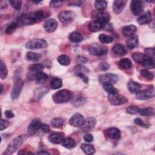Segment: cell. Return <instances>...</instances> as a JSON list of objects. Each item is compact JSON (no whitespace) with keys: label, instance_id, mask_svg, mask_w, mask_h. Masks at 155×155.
<instances>
[{"label":"cell","instance_id":"obj_1","mask_svg":"<svg viewBox=\"0 0 155 155\" xmlns=\"http://www.w3.org/2000/svg\"><path fill=\"white\" fill-rule=\"evenodd\" d=\"M72 93L68 90H59L53 95V100L56 104H62L70 101L72 98Z\"/></svg>","mask_w":155,"mask_h":155},{"label":"cell","instance_id":"obj_2","mask_svg":"<svg viewBox=\"0 0 155 155\" xmlns=\"http://www.w3.org/2000/svg\"><path fill=\"white\" fill-rule=\"evenodd\" d=\"M24 135H19L15 137L8 144L3 154L9 155L13 154L24 142L25 139Z\"/></svg>","mask_w":155,"mask_h":155},{"label":"cell","instance_id":"obj_3","mask_svg":"<svg viewBox=\"0 0 155 155\" xmlns=\"http://www.w3.org/2000/svg\"><path fill=\"white\" fill-rule=\"evenodd\" d=\"M47 46V41L42 38H35L28 41L25 44L27 49L36 50L45 48Z\"/></svg>","mask_w":155,"mask_h":155},{"label":"cell","instance_id":"obj_4","mask_svg":"<svg viewBox=\"0 0 155 155\" xmlns=\"http://www.w3.org/2000/svg\"><path fill=\"white\" fill-rule=\"evenodd\" d=\"M90 54L94 56H102L105 54L108 51V48L104 45L94 43L90 45L88 48Z\"/></svg>","mask_w":155,"mask_h":155},{"label":"cell","instance_id":"obj_5","mask_svg":"<svg viewBox=\"0 0 155 155\" xmlns=\"http://www.w3.org/2000/svg\"><path fill=\"white\" fill-rule=\"evenodd\" d=\"M41 121L39 118L33 119L28 125L27 132V136H31L35 134L41 128Z\"/></svg>","mask_w":155,"mask_h":155},{"label":"cell","instance_id":"obj_6","mask_svg":"<svg viewBox=\"0 0 155 155\" xmlns=\"http://www.w3.org/2000/svg\"><path fill=\"white\" fill-rule=\"evenodd\" d=\"M108 99L110 104L113 105H123L128 102V99L125 96L118 93L108 94Z\"/></svg>","mask_w":155,"mask_h":155},{"label":"cell","instance_id":"obj_7","mask_svg":"<svg viewBox=\"0 0 155 155\" xmlns=\"http://www.w3.org/2000/svg\"><path fill=\"white\" fill-rule=\"evenodd\" d=\"M23 85H24V82L21 79L19 78L15 81V82L13 84L12 90L11 91V94H10L11 98L12 100H15L19 96L22 90Z\"/></svg>","mask_w":155,"mask_h":155},{"label":"cell","instance_id":"obj_8","mask_svg":"<svg viewBox=\"0 0 155 155\" xmlns=\"http://www.w3.org/2000/svg\"><path fill=\"white\" fill-rule=\"evenodd\" d=\"M144 4L142 1L133 0L130 3V10L132 13L136 15H140L143 11Z\"/></svg>","mask_w":155,"mask_h":155},{"label":"cell","instance_id":"obj_9","mask_svg":"<svg viewBox=\"0 0 155 155\" xmlns=\"http://www.w3.org/2000/svg\"><path fill=\"white\" fill-rule=\"evenodd\" d=\"M75 16V13L72 11L64 10L60 12L58 18L61 22L64 24H68L74 19Z\"/></svg>","mask_w":155,"mask_h":155},{"label":"cell","instance_id":"obj_10","mask_svg":"<svg viewBox=\"0 0 155 155\" xmlns=\"http://www.w3.org/2000/svg\"><path fill=\"white\" fill-rule=\"evenodd\" d=\"M118 76L113 73H105L102 74L99 78V81L101 84H116L118 81Z\"/></svg>","mask_w":155,"mask_h":155},{"label":"cell","instance_id":"obj_11","mask_svg":"<svg viewBox=\"0 0 155 155\" xmlns=\"http://www.w3.org/2000/svg\"><path fill=\"white\" fill-rule=\"evenodd\" d=\"M154 96V88L152 87L150 88L139 91L136 94V98L139 100H147L153 98Z\"/></svg>","mask_w":155,"mask_h":155},{"label":"cell","instance_id":"obj_12","mask_svg":"<svg viewBox=\"0 0 155 155\" xmlns=\"http://www.w3.org/2000/svg\"><path fill=\"white\" fill-rule=\"evenodd\" d=\"M28 17L30 22V25H32L36 22H40L44 18V12L42 10L35 11L28 14Z\"/></svg>","mask_w":155,"mask_h":155},{"label":"cell","instance_id":"obj_13","mask_svg":"<svg viewBox=\"0 0 155 155\" xmlns=\"http://www.w3.org/2000/svg\"><path fill=\"white\" fill-rule=\"evenodd\" d=\"M96 121L94 118L89 117L84 120L83 124L82 125L81 130L83 132H88L91 131L95 127Z\"/></svg>","mask_w":155,"mask_h":155},{"label":"cell","instance_id":"obj_14","mask_svg":"<svg viewBox=\"0 0 155 155\" xmlns=\"http://www.w3.org/2000/svg\"><path fill=\"white\" fill-rule=\"evenodd\" d=\"M84 118L80 113H75L69 120V124L75 127H81L84 122Z\"/></svg>","mask_w":155,"mask_h":155},{"label":"cell","instance_id":"obj_15","mask_svg":"<svg viewBox=\"0 0 155 155\" xmlns=\"http://www.w3.org/2000/svg\"><path fill=\"white\" fill-rule=\"evenodd\" d=\"M43 69L44 65L41 64H35L31 65L29 67V70L27 74L28 79H35L36 74L39 71H42Z\"/></svg>","mask_w":155,"mask_h":155},{"label":"cell","instance_id":"obj_16","mask_svg":"<svg viewBox=\"0 0 155 155\" xmlns=\"http://www.w3.org/2000/svg\"><path fill=\"white\" fill-rule=\"evenodd\" d=\"M43 27L46 31L52 33L56 30L58 27V23L54 19H49L44 22Z\"/></svg>","mask_w":155,"mask_h":155},{"label":"cell","instance_id":"obj_17","mask_svg":"<svg viewBox=\"0 0 155 155\" xmlns=\"http://www.w3.org/2000/svg\"><path fill=\"white\" fill-rule=\"evenodd\" d=\"M106 136L111 139L113 140H118L120 138L121 133L120 130L116 127H111L107 129Z\"/></svg>","mask_w":155,"mask_h":155},{"label":"cell","instance_id":"obj_18","mask_svg":"<svg viewBox=\"0 0 155 155\" xmlns=\"http://www.w3.org/2000/svg\"><path fill=\"white\" fill-rule=\"evenodd\" d=\"M127 3V1L125 0H116L113 2V10L114 13L119 14L120 13Z\"/></svg>","mask_w":155,"mask_h":155},{"label":"cell","instance_id":"obj_19","mask_svg":"<svg viewBox=\"0 0 155 155\" xmlns=\"http://www.w3.org/2000/svg\"><path fill=\"white\" fill-rule=\"evenodd\" d=\"M137 31V27L133 25H129L122 28V32L124 36L127 38H130L135 34Z\"/></svg>","mask_w":155,"mask_h":155},{"label":"cell","instance_id":"obj_20","mask_svg":"<svg viewBox=\"0 0 155 155\" xmlns=\"http://www.w3.org/2000/svg\"><path fill=\"white\" fill-rule=\"evenodd\" d=\"M110 19V15L108 13L104 12H101L98 13L96 16V21L100 22L102 25L108 23Z\"/></svg>","mask_w":155,"mask_h":155},{"label":"cell","instance_id":"obj_21","mask_svg":"<svg viewBox=\"0 0 155 155\" xmlns=\"http://www.w3.org/2000/svg\"><path fill=\"white\" fill-rule=\"evenodd\" d=\"M48 139L51 142L58 144L61 142H62V140H64V134L59 132L53 133L50 135Z\"/></svg>","mask_w":155,"mask_h":155},{"label":"cell","instance_id":"obj_22","mask_svg":"<svg viewBox=\"0 0 155 155\" xmlns=\"http://www.w3.org/2000/svg\"><path fill=\"white\" fill-rule=\"evenodd\" d=\"M152 19L151 17V13L150 11H147L146 13L141 15L138 19H137V22L140 25H144L146 24H148L151 22Z\"/></svg>","mask_w":155,"mask_h":155},{"label":"cell","instance_id":"obj_23","mask_svg":"<svg viewBox=\"0 0 155 155\" xmlns=\"http://www.w3.org/2000/svg\"><path fill=\"white\" fill-rule=\"evenodd\" d=\"M112 50L114 54L119 56H124L127 54V50L125 47L121 44H115L113 47Z\"/></svg>","mask_w":155,"mask_h":155},{"label":"cell","instance_id":"obj_24","mask_svg":"<svg viewBox=\"0 0 155 155\" xmlns=\"http://www.w3.org/2000/svg\"><path fill=\"white\" fill-rule=\"evenodd\" d=\"M127 87L130 92L133 93H137L140 90L141 85L135 81H131L128 83Z\"/></svg>","mask_w":155,"mask_h":155},{"label":"cell","instance_id":"obj_25","mask_svg":"<svg viewBox=\"0 0 155 155\" xmlns=\"http://www.w3.org/2000/svg\"><path fill=\"white\" fill-rule=\"evenodd\" d=\"M138 45V38L136 36H133L126 41L127 47L130 50H133Z\"/></svg>","mask_w":155,"mask_h":155},{"label":"cell","instance_id":"obj_26","mask_svg":"<svg viewBox=\"0 0 155 155\" xmlns=\"http://www.w3.org/2000/svg\"><path fill=\"white\" fill-rule=\"evenodd\" d=\"M102 24L98 21L94 20L91 21L88 25V28L89 30L91 32H96L101 29H102Z\"/></svg>","mask_w":155,"mask_h":155},{"label":"cell","instance_id":"obj_27","mask_svg":"<svg viewBox=\"0 0 155 155\" xmlns=\"http://www.w3.org/2000/svg\"><path fill=\"white\" fill-rule=\"evenodd\" d=\"M68 38L70 39V41H71V42L78 43V42H80L81 41H82L83 36L80 33L77 32V31H74L70 34Z\"/></svg>","mask_w":155,"mask_h":155},{"label":"cell","instance_id":"obj_28","mask_svg":"<svg viewBox=\"0 0 155 155\" xmlns=\"http://www.w3.org/2000/svg\"><path fill=\"white\" fill-rule=\"evenodd\" d=\"M62 146L68 149H72L76 146V142L71 137H66L62 140Z\"/></svg>","mask_w":155,"mask_h":155},{"label":"cell","instance_id":"obj_29","mask_svg":"<svg viewBox=\"0 0 155 155\" xmlns=\"http://www.w3.org/2000/svg\"><path fill=\"white\" fill-rule=\"evenodd\" d=\"M81 148L82 151L87 154H93L95 153V148L91 145L87 143H82L81 145Z\"/></svg>","mask_w":155,"mask_h":155},{"label":"cell","instance_id":"obj_30","mask_svg":"<svg viewBox=\"0 0 155 155\" xmlns=\"http://www.w3.org/2000/svg\"><path fill=\"white\" fill-rule=\"evenodd\" d=\"M141 64L145 68L151 69L154 68V61L147 56L141 63Z\"/></svg>","mask_w":155,"mask_h":155},{"label":"cell","instance_id":"obj_31","mask_svg":"<svg viewBox=\"0 0 155 155\" xmlns=\"http://www.w3.org/2000/svg\"><path fill=\"white\" fill-rule=\"evenodd\" d=\"M50 85L52 89L56 90L61 88L62 85V80L58 78H53L50 82Z\"/></svg>","mask_w":155,"mask_h":155},{"label":"cell","instance_id":"obj_32","mask_svg":"<svg viewBox=\"0 0 155 155\" xmlns=\"http://www.w3.org/2000/svg\"><path fill=\"white\" fill-rule=\"evenodd\" d=\"M119 67L122 69H129L132 67L131 61L128 58H124L119 61Z\"/></svg>","mask_w":155,"mask_h":155},{"label":"cell","instance_id":"obj_33","mask_svg":"<svg viewBox=\"0 0 155 155\" xmlns=\"http://www.w3.org/2000/svg\"><path fill=\"white\" fill-rule=\"evenodd\" d=\"M41 56V54L29 51L26 54L25 58L28 61H32V62H36L40 59Z\"/></svg>","mask_w":155,"mask_h":155},{"label":"cell","instance_id":"obj_34","mask_svg":"<svg viewBox=\"0 0 155 155\" xmlns=\"http://www.w3.org/2000/svg\"><path fill=\"white\" fill-rule=\"evenodd\" d=\"M47 78H48L47 74L44 73L42 71L36 73L35 76V79H36V82L38 84H43L46 81Z\"/></svg>","mask_w":155,"mask_h":155},{"label":"cell","instance_id":"obj_35","mask_svg":"<svg viewBox=\"0 0 155 155\" xmlns=\"http://www.w3.org/2000/svg\"><path fill=\"white\" fill-rule=\"evenodd\" d=\"M58 62L62 65L66 66L70 64V59L69 56L65 54H61L57 58Z\"/></svg>","mask_w":155,"mask_h":155},{"label":"cell","instance_id":"obj_36","mask_svg":"<svg viewBox=\"0 0 155 155\" xmlns=\"http://www.w3.org/2000/svg\"><path fill=\"white\" fill-rule=\"evenodd\" d=\"M102 87L104 90L108 93V94H112L117 93V90L111 84H103Z\"/></svg>","mask_w":155,"mask_h":155},{"label":"cell","instance_id":"obj_37","mask_svg":"<svg viewBox=\"0 0 155 155\" xmlns=\"http://www.w3.org/2000/svg\"><path fill=\"white\" fill-rule=\"evenodd\" d=\"M154 109L151 107H147L144 108H140L139 114L145 116H151L154 115Z\"/></svg>","mask_w":155,"mask_h":155},{"label":"cell","instance_id":"obj_38","mask_svg":"<svg viewBox=\"0 0 155 155\" xmlns=\"http://www.w3.org/2000/svg\"><path fill=\"white\" fill-rule=\"evenodd\" d=\"M74 71L76 73V74L78 75L79 74H85L86 73H88L89 70L87 68L84 67L82 65L78 64L76 65L74 68Z\"/></svg>","mask_w":155,"mask_h":155},{"label":"cell","instance_id":"obj_39","mask_svg":"<svg viewBox=\"0 0 155 155\" xmlns=\"http://www.w3.org/2000/svg\"><path fill=\"white\" fill-rule=\"evenodd\" d=\"M145 57H146V55L145 54H143V53H139V52L134 53L132 54V58L133 59V60L136 62L139 63V64H141Z\"/></svg>","mask_w":155,"mask_h":155},{"label":"cell","instance_id":"obj_40","mask_svg":"<svg viewBox=\"0 0 155 155\" xmlns=\"http://www.w3.org/2000/svg\"><path fill=\"white\" fill-rule=\"evenodd\" d=\"M99 40L101 43L103 44H109L113 42V38L110 35H107L105 34H101L99 36Z\"/></svg>","mask_w":155,"mask_h":155},{"label":"cell","instance_id":"obj_41","mask_svg":"<svg viewBox=\"0 0 155 155\" xmlns=\"http://www.w3.org/2000/svg\"><path fill=\"white\" fill-rule=\"evenodd\" d=\"M107 2L105 1H96L94 2L95 8L99 11L104 10L107 8Z\"/></svg>","mask_w":155,"mask_h":155},{"label":"cell","instance_id":"obj_42","mask_svg":"<svg viewBox=\"0 0 155 155\" xmlns=\"http://www.w3.org/2000/svg\"><path fill=\"white\" fill-rule=\"evenodd\" d=\"M7 69L6 67L5 64L4 63V62L1 60V64H0V76L2 79H5L7 76Z\"/></svg>","mask_w":155,"mask_h":155},{"label":"cell","instance_id":"obj_43","mask_svg":"<svg viewBox=\"0 0 155 155\" xmlns=\"http://www.w3.org/2000/svg\"><path fill=\"white\" fill-rule=\"evenodd\" d=\"M51 126L54 128H61L64 124V120L61 118H54L50 122Z\"/></svg>","mask_w":155,"mask_h":155},{"label":"cell","instance_id":"obj_44","mask_svg":"<svg viewBox=\"0 0 155 155\" xmlns=\"http://www.w3.org/2000/svg\"><path fill=\"white\" fill-rule=\"evenodd\" d=\"M48 91V89L45 88H41L37 89L35 93V98H37V100L41 98L45 94H46Z\"/></svg>","mask_w":155,"mask_h":155},{"label":"cell","instance_id":"obj_45","mask_svg":"<svg viewBox=\"0 0 155 155\" xmlns=\"http://www.w3.org/2000/svg\"><path fill=\"white\" fill-rule=\"evenodd\" d=\"M18 27V25L16 22H12L6 28L5 33L8 35H10V34L13 33L16 30Z\"/></svg>","mask_w":155,"mask_h":155},{"label":"cell","instance_id":"obj_46","mask_svg":"<svg viewBox=\"0 0 155 155\" xmlns=\"http://www.w3.org/2000/svg\"><path fill=\"white\" fill-rule=\"evenodd\" d=\"M140 74L146 79L149 80V81H151L154 78V74L151 72H150L149 71H148L147 70H145V69L142 70L140 71Z\"/></svg>","mask_w":155,"mask_h":155},{"label":"cell","instance_id":"obj_47","mask_svg":"<svg viewBox=\"0 0 155 155\" xmlns=\"http://www.w3.org/2000/svg\"><path fill=\"white\" fill-rule=\"evenodd\" d=\"M9 3L12 6V7L16 10H20L22 6V2L18 0H10L9 1Z\"/></svg>","mask_w":155,"mask_h":155},{"label":"cell","instance_id":"obj_48","mask_svg":"<svg viewBox=\"0 0 155 155\" xmlns=\"http://www.w3.org/2000/svg\"><path fill=\"white\" fill-rule=\"evenodd\" d=\"M140 108L137 106H129L126 108V111L131 114H136L139 113Z\"/></svg>","mask_w":155,"mask_h":155},{"label":"cell","instance_id":"obj_49","mask_svg":"<svg viewBox=\"0 0 155 155\" xmlns=\"http://www.w3.org/2000/svg\"><path fill=\"white\" fill-rule=\"evenodd\" d=\"M144 52H145V54L147 56H148V58H150L153 60L154 59L155 51H154V48H146L144 50Z\"/></svg>","mask_w":155,"mask_h":155},{"label":"cell","instance_id":"obj_50","mask_svg":"<svg viewBox=\"0 0 155 155\" xmlns=\"http://www.w3.org/2000/svg\"><path fill=\"white\" fill-rule=\"evenodd\" d=\"M63 3V1H59V0H54L51 1L50 3V6L52 8H56L58 7H60Z\"/></svg>","mask_w":155,"mask_h":155},{"label":"cell","instance_id":"obj_51","mask_svg":"<svg viewBox=\"0 0 155 155\" xmlns=\"http://www.w3.org/2000/svg\"><path fill=\"white\" fill-rule=\"evenodd\" d=\"M134 120V123H135L136 124H137V125H139V126L143 127H144V128H148V126H149V125H147V124L144 123L143 121L141 119H140V118L137 117V118H136Z\"/></svg>","mask_w":155,"mask_h":155},{"label":"cell","instance_id":"obj_52","mask_svg":"<svg viewBox=\"0 0 155 155\" xmlns=\"http://www.w3.org/2000/svg\"><path fill=\"white\" fill-rule=\"evenodd\" d=\"M8 126V122L2 119L0 121V130H3L6 128H7Z\"/></svg>","mask_w":155,"mask_h":155},{"label":"cell","instance_id":"obj_53","mask_svg":"<svg viewBox=\"0 0 155 155\" xmlns=\"http://www.w3.org/2000/svg\"><path fill=\"white\" fill-rule=\"evenodd\" d=\"M99 68L102 71H106L110 68V65L105 62H101L99 64Z\"/></svg>","mask_w":155,"mask_h":155},{"label":"cell","instance_id":"obj_54","mask_svg":"<svg viewBox=\"0 0 155 155\" xmlns=\"http://www.w3.org/2000/svg\"><path fill=\"white\" fill-rule=\"evenodd\" d=\"M84 139L87 142H91L93 140V136L90 133H87L84 135Z\"/></svg>","mask_w":155,"mask_h":155},{"label":"cell","instance_id":"obj_55","mask_svg":"<svg viewBox=\"0 0 155 155\" xmlns=\"http://www.w3.org/2000/svg\"><path fill=\"white\" fill-rule=\"evenodd\" d=\"M40 129L44 133H48L49 131H50L49 126L47 124H42Z\"/></svg>","mask_w":155,"mask_h":155},{"label":"cell","instance_id":"obj_56","mask_svg":"<svg viewBox=\"0 0 155 155\" xmlns=\"http://www.w3.org/2000/svg\"><path fill=\"white\" fill-rule=\"evenodd\" d=\"M4 114H5V116H6V117H7V118H12V117H15V114L12 110H5L4 112Z\"/></svg>","mask_w":155,"mask_h":155},{"label":"cell","instance_id":"obj_57","mask_svg":"<svg viewBox=\"0 0 155 155\" xmlns=\"http://www.w3.org/2000/svg\"><path fill=\"white\" fill-rule=\"evenodd\" d=\"M112 28H113V27H112L111 24H108V22L102 24V29L105 30H111Z\"/></svg>","mask_w":155,"mask_h":155},{"label":"cell","instance_id":"obj_58","mask_svg":"<svg viewBox=\"0 0 155 155\" xmlns=\"http://www.w3.org/2000/svg\"><path fill=\"white\" fill-rule=\"evenodd\" d=\"M77 61L80 63H85L87 61V59L83 56H79L77 57Z\"/></svg>","mask_w":155,"mask_h":155},{"label":"cell","instance_id":"obj_59","mask_svg":"<svg viewBox=\"0 0 155 155\" xmlns=\"http://www.w3.org/2000/svg\"><path fill=\"white\" fill-rule=\"evenodd\" d=\"M38 154H48L49 153H48V152H47V151H41L38 152Z\"/></svg>","mask_w":155,"mask_h":155},{"label":"cell","instance_id":"obj_60","mask_svg":"<svg viewBox=\"0 0 155 155\" xmlns=\"http://www.w3.org/2000/svg\"><path fill=\"white\" fill-rule=\"evenodd\" d=\"M1 94L2 93V89H3V87L2 84H1Z\"/></svg>","mask_w":155,"mask_h":155},{"label":"cell","instance_id":"obj_61","mask_svg":"<svg viewBox=\"0 0 155 155\" xmlns=\"http://www.w3.org/2000/svg\"><path fill=\"white\" fill-rule=\"evenodd\" d=\"M41 1H33V2H35V3H37V4H38V3H40Z\"/></svg>","mask_w":155,"mask_h":155}]
</instances>
